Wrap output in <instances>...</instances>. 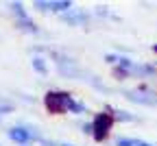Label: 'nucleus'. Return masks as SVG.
<instances>
[{
  "label": "nucleus",
  "instance_id": "nucleus-1",
  "mask_svg": "<svg viewBox=\"0 0 157 146\" xmlns=\"http://www.w3.org/2000/svg\"><path fill=\"white\" fill-rule=\"evenodd\" d=\"M70 107H74L70 94H66V92H48L46 94V109L50 113H63Z\"/></svg>",
  "mask_w": 157,
  "mask_h": 146
},
{
  "label": "nucleus",
  "instance_id": "nucleus-2",
  "mask_svg": "<svg viewBox=\"0 0 157 146\" xmlns=\"http://www.w3.org/2000/svg\"><path fill=\"white\" fill-rule=\"evenodd\" d=\"M113 116L111 113H107V111H101V113H96V118H94V122H92V133H94V137L101 142V140H105L107 135H109V131H111V127H113Z\"/></svg>",
  "mask_w": 157,
  "mask_h": 146
},
{
  "label": "nucleus",
  "instance_id": "nucleus-3",
  "mask_svg": "<svg viewBox=\"0 0 157 146\" xmlns=\"http://www.w3.org/2000/svg\"><path fill=\"white\" fill-rule=\"evenodd\" d=\"M9 137H11L13 142H17V144H26V142L31 140V133H29L26 129H22V127H15V129L9 131Z\"/></svg>",
  "mask_w": 157,
  "mask_h": 146
},
{
  "label": "nucleus",
  "instance_id": "nucleus-4",
  "mask_svg": "<svg viewBox=\"0 0 157 146\" xmlns=\"http://www.w3.org/2000/svg\"><path fill=\"white\" fill-rule=\"evenodd\" d=\"M33 63H35V68H37L39 72H46V68H44V63H42V59H35Z\"/></svg>",
  "mask_w": 157,
  "mask_h": 146
},
{
  "label": "nucleus",
  "instance_id": "nucleus-5",
  "mask_svg": "<svg viewBox=\"0 0 157 146\" xmlns=\"http://www.w3.org/2000/svg\"><path fill=\"white\" fill-rule=\"evenodd\" d=\"M118 146H135L133 140H118Z\"/></svg>",
  "mask_w": 157,
  "mask_h": 146
},
{
  "label": "nucleus",
  "instance_id": "nucleus-6",
  "mask_svg": "<svg viewBox=\"0 0 157 146\" xmlns=\"http://www.w3.org/2000/svg\"><path fill=\"white\" fill-rule=\"evenodd\" d=\"M135 146H151V144H146V142H135Z\"/></svg>",
  "mask_w": 157,
  "mask_h": 146
},
{
  "label": "nucleus",
  "instance_id": "nucleus-7",
  "mask_svg": "<svg viewBox=\"0 0 157 146\" xmlns=\"http://www.w3.org/2000/svg\"><path fill=\"white\" fill-rule=\"evenodd\" d=\"M63 146H70V144H63Z\"/></svg>",
  "mask_w": 157,
  "mask_h": 146
}]
</instances>
